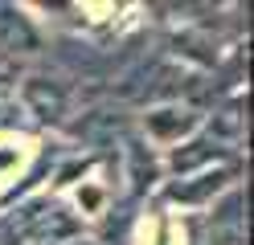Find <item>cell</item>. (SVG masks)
Listing matches in <instances>:
<instances>
[{"instance_id":"6da1fadb","label":"cell","mask_w":254,"mask_h":245,"mask_svg":"<svg viewBox=\"0 0 254 245\" xmlns=\"http://www.w3.org/2000/svg\"><path fill=\"white\" fill-rule=\"evenodd\" d=\"M25 102L33 106V114L41 123H58L62 114H66V102H70V90H66V82H58V78H29L25 82Z\"/></svg>"},{"instance_id":"7a4b0ae2","label":"cell","mask_w":254,"mask_h":245,"mask_svg":"<svg viewBox=\"0 0 254 245\" xmlns=\"http://www.w3.org/2000/svg\"><path fill=\"white\" fill-rule=\"evenodd\" d=\"M144 127H148L152 139L172 143V139H181V135H189V131L197 127V114L189 106H160V110H148L144 114Z\"/></svg>"},{"instance_id":"3957f363","label":"cell","mask_w":254,"mask_h":245,"mask_svg":"<svg viewBox=\"0 0 254 245\" xmlns=\"http://www.w3.org/2000/svg\"><path fill=\"white\" fill-rule=\"evenodd\" d=\"M0 49L8 53H33L37 49V33L17 8H0Z\"/></svg>"},{"instance_id":"277c9868","label":"cell","mask_w":254,"mask_h":245,"mask_svg":"<svg viewBox=\"0 0 254 245\" xmlns=\"http://www.w3.org/2000/svg\"><path fill=\"white\" fill-rule=\"evenodd\" d=\"M221 151H209V143H193L189 151H177V172H189V168H197V163H205V159H217Z\"/></svg>"},{"instance_id":"5b68a950","label":"cell","mask_w":254,"mask_h":245,"mask_svg":"<svg viewBox=\"0 0 254 245\" xmlns=\"http://www.w3.org/2000/svg\"><path fill=\"white\" fill-rule=\"evenodd\" d=\"M12 114H17V106H12V102H8V98H0V123H8V119H12Z\"/></svg>"}]
</instances>
